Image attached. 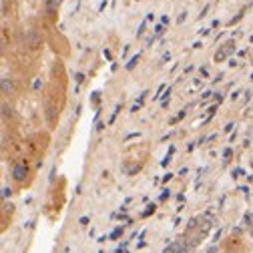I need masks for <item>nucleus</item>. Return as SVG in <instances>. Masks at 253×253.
Here are the masks:
<instances>
[{"label": "nucleus", "mask_w": 253, "mask_h": 253, "mask_svg": "<svg viewBox=\"0 0 253 253\" xmlns=\"http://www.w3.org/2000/svg\"><path fill=\"white\" fill-rule=\"evenodd\" d=\"M10 179L18 187H24L28 183V179H30V163H28L26 157H18V159L12 163V167H10Z\"/></svg>", "instance_id": "f257e3e1"}, {"label": "nucleus", "mask_w": 253, "mask_h": 253, "mask_svg": "<svg viewBox=\"0 0 253 253\" xmlns=\"http://www.w3.org/2000/svg\"><path fill=\"white\" fill-rule=\"evenodd\" d=\"M219 253H247V241L239 233L227 235L219 245Z\"/></svg>", "instance_id": "f03ea898"}, {"label": "nucleus", "mask_w": 253, "mask_h": 253, "mask_svg": "<svg viewBox=\"0 0 253 253\" xmlns=\"http://www.w3.org/2000/svg\"><path fill=\"white\" fill-rule=\"evenodd\" d=\"M0 88H2V94H4V101L6 99H12L18 94V83L12 75H4L2 81H0Z\"/></svg>", "instance_id": "7ed1b4c3"}, {"label": "nucleus", "mask_w": 253, "mask_h": 253, "mask_svg": "<svg viewBox=\"0 0 253 253\" xmlns=\"http://www.w3.org/2000/svg\"><path fill=\"white\" fill-rule=\"evenodd\" d=\"M26 46L30 50H39L42 46V39H41V33L39 30H28V35H26Z\"/></svg>", "instance_id": "20e7f679"}]
</instances>
